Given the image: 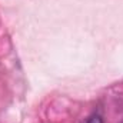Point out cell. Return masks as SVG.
Instances as JSON below:
<instances>
[{
    "label": "cell",
    "mask_w": 123,
    "mask_h": 123,
    "mask_svg": "<svg viewBox=\"0 0 123 123\" xmlns=\"http://www.w3.org/2000/svg\"><path fill=\"white\" fill-rule=\"evenodd\" d=\"M83 123H103V119H102V116H99V115H92V116H89L87 119H85Z\"/></svg>",
    "instance_id": "cell-1"
},
{
    "label": "cell",
    "mask_w": 123,
    "mask_h": 123,
    "mask_svg": "<svg viewBox=\"0 0 123 123\" xmlns=\"http://www.w3.org/2000/svg\"><path fill=\"white\" fill-rule=\"evenodd\" d=\"M119 123H123V120H122V122H119Z\"/></svg>",
    "instance_id": "cell-2"
}]
</instances>
